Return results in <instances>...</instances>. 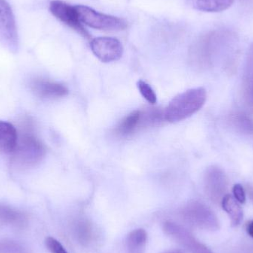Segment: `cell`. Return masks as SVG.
<instances>
[{"label":"cell","instance_id":"cell-1","mask_svg":"<svg viewBox=\"0 0 253 253\" xmlns=\"http://www.w3.org/2000/svg\"><path fill=\"white\" fill-rule=\"evenodd\" d=\"M206 99V91L202 87L190 89L178 94L165 108L164 120L171 123L186 120L203 107Z\"/></svg>","mask_w":253,"mask_h":253},{"label":"cell","instance_id":"cell-2","mask_svg":"<svg viewBox=\"0 0 253 253\" xmlns=\"http://www.w3.org/2000/svg\"><path fill=\"white\" fill-rule=\"evenodd\" d=\"M45 154L44 144L31 132H25L18 138L12 161L19 168H31L40 163Z\"/></svg>","mask_w":253,"mask_h":253},{"label":"cell","instance_id":"cell-3","mask_svg":"<svg viewBox=\"0 0 253 253\" xmlns=\"http://www.w3.org/2000/svg\"><path fill=\"white\" fill-rule=\"evenodd\" d=\"M82 23L102 31H122L127 27L126 21L117 16L105 14L84 5L75 6Z\"/></svg>","mask_w":253,"mask_h":253},{"label":"cell","instance_id":"cell-4","mask_svg":"<svg viewBox=\"0 0 253 253\" xmlns=\"http://www.w3.org/2000/svg\"><path fill=\"white\" fill-rule=\"evenodd\" d=\"M181 215L184 221L194 227L204 230H218L219 224L216 216L202 202L193 201L187 204L181 210Z\"/></svg>","mask_w":253,"mask_h":253},{"label":"cell","instance_id":"cell-5","mask_svg":"<svg viewBox=\"0 0 253 253\" xmlns=\"http://www.w3.org/2000/svg\"><path fill=\"white\" fill-rule=\"evenodd\" d=\"M0 44L11 53L19 49V37L13 10L6 0H0Z\"/></svg>","mask_w":253,"mask_h":253},{"label":"cell","instance_id":"cell-6","mask_svg":"<svg viewBox=\"0 0 253 253\" xmlns=\"http://www.w3.org/2000/svg\"><path fill=\"white\" fill-rule=\"evenodd\" d=\"M90 47L93 54L105 63L116 62L123 54V44L114 37H100L93 39Z\"/></svg>","mask_w":253,"mask_h":253},{"label":"cell","instance_id":"cell-7","mask_svg":"<svg viewBox=\"0 0 253 253\" xmlns=\"http://www.w3.org/2000/svg\"><path fill=\"white\" fill-rule=\"evenodd\" d=\"M49 9L50 13L61 22L77 31L84 38H90V34L84 28L79 18L75 6L71 5L59 0H54L50 2Z\"/></svg>","mask_w":253,"mask_h":253},{"label":"cell","instance_id":"cell-8","mask_svg":"<svg viewBox=\"0 0 253 253\" xmlns=\"http://www.w3.org/2000/svg\"><path fill=\"white\" fill-rule=\"evenodd\" d=\"M163 230L168 236L178 242L191 253H212L205 245L196 240V238L182 226L176 223L166 221Z\"/></svg>","mask_w":253,"mask_h":253},{"label":"cell","instance_id":"cell-9","mask_svg":"<svg viewBox=\"0 0 253 253\" xmlns=\"http://www.w3.org/2000/svg\"><path fill=\"white\" fill-rule=\"evenodd\" d=\"M156 123V116L153 111L147 114L141 111H135L126 116L116 128V133L122 137L129 136L138 130L144 124Z\"/></svg>","mask_w":253,"mask_h":253},{"label":"cell","instance_id":"cell-10","mask_svg":"<svg viewBox=\"0 0 253 253\" xmlns=\"http://www.w3.org/2000/svg\"><path fill=\"white\" fill-rule=\"evenodd\" d=\"M205 187L206 193L211 199L218 200L227 189L225 174L217 167H210L205 174Z\"/></svg>","mask_w":253,"mask_h":253},{"label":"cell","instance_id":"cell-11","mask_svg":"<svg viewBox=\"0 0 253 253\" xmlns=\"http://www.w3.org/2000/svg\"><path fill=\"white\" fill-rule=\"evenodd\" d=\"M31 88L36 96L42 99H58L68 94L65 85L44 79H34L31 81Z\"/></svg>","mask_w":253,"mask_h":253},{"label":"cell","instance_id":"cell-12","mask_svg":"<svg viewBox=\"0 0 253 253\" xmlns=\"http://www.w3.org/2000/svg\"><path fill=\"white\" fill-rule=\"evenodd\" d=\"M18 138L16 127L8 122L0 120V152L12 154L17 145Z\"/></svg>","mask_w":253,"mask_h":253},{"label":"cell","instance_id":"cell-13","mask_svg":"<svg viewBox=\"0 0 253 253\" xmlns=\"http://www.w3.org/2000/svg\"><path fill=\"white\" fill-rule=\"evenodd\" d=\"M223 209L228 214L233 227L239 226L243 219V211L239 202L230 194L225 195L222 199Z\"/></svg>","mask_w":253,"mask_h":253},{"label":"cell","instance_id":"cell-14","mask_svg":"<svg viewBox=\"0 0 253 253\" xmlns=\"http://www.w3.org/2000/svg\"><path fill=\"white\" fill-rule=\"evenodd\" d=\"M147 241V232L138 229L131 232L126 238V253H143Z\"/></svg>","mask_w":253,"mask_h":253},{"label":"cell","instance_id":"cell-15","mask_svg":"<svg viewBox=\"0 0 253 253\" xmlns=\"http://www.w3.org/2000/svg\"><path fill=\"white\" fill-rule=\"evenodd\" d=\"M197 10L210 13H217L227 10L233 5L234 0H193Z\"/></svg>","mask_w":253,"mask_h":253},{"label":"cell","instance_id":"cell-16","mask_svg":"<svg viewBox=\"0 0 253 253\" xmlns=\"http://www.w3.org/2000/svg\"><path fill=\"white\" fill-rule=\"evenodd\" d=\"M230 125L238 132L245 135H253V120L248 116L236 114L230 117Z\"/></svg>","mask_w":253,"mask_h":253},{"label":"cell","instance_id":"cell-17","mask_svg":"<svg viewBox=\"0 0 253 253\" xmlns=\"http://www.w3.org/2000/svg\"><path fill=\"white\" fill-rule=\"evenodd\" d=\"M0 219L8 224L21 225L25 221V216L21 212L7 206L0 205Z\"/></svg>","mask_w":253,"mask_h":253},{"label":"cell","instance_id":"cell-18","mask_svg":"<svg viewBox=\"0 0 253 253\" xmlns=\"http://www.w3.org/2000/svg\"><path fill=\"white\" fill-rule=\"evenodd\" d=\"M137 86H138L140 93L146 99V101H147L151 105H155L156 103L157 97L150 84H147L143 80H139L137 83Z\"/></svg>","mask_w":253,"mask_h":253},{"label":"cell","instance_id":"cell-19","mask_svg":"<svg viewBox=\"0 0 253 253\" xmlns=\"http://www.w3.org/2000/svg\"><path fill=\"white\" fill-rule=\"evenodd\" d=\"M0 253H27L26 250L16 242L0 241Z\"/></svg>","mask_w":253,"mask_h":253},{"label":"cell","instance_id":"cell-20","mask_svg":"<svg viewBox=\"0 0 253 253\" xmlns=\"http://www.w3.org/2000/svg\"><path fill=\"white\" fill-rule=\"evenodd\" d=\"M45 243L51 253H68L62 244L54 238H47Z\"/></svg>","mask_w":253,"mask_h":253},{"label":"cell","instance_id":"cell-21","mask_svg":"<svg viewBox=\"0 0 253 253\" xmlns=\"http://www.w3.org/2000/svg\"><path fill=\"white\" fill-rule=\"evenodd\" d=\"M245 77L248 82L253 80V44L248 52L245 67Z\"/></svg>","mask_w":253,"mask_h":253},{"label":"cell","instance_id":"cell-22","mask_svg":"<svg viewBox=\"0 0 253 253\" xmlns=\"http://www.w3.org/2000/svg\"><path fill=\"white\" fill-rule=\"evenodd\" d=\"M234 198L241 204H244L246 201V195H245L244 187L241 184H235L233 188Z\"/></svg>","mask_w":253,"mask_h":253},{"label":"cell","instance_id":"cell-23","mask_svg":"<svg viewBox=\"0 0 253 253\" xmlns=\"http://www.w3.org/2000/svg\"><path fill=\"white\" fill-rule=\"evenodd\" d=\"M248 87L245 93V101L250 109L253 111V80L248 82Z\"/></svg>","mask_w":253,"mask_h":253},{"label":"cell","instance_id":"cell-24","mask_svg":"<svg viewBox=\"0 0 253 253\" xmlns=\"http://www.w3.org/2000/svg\"><path fill=\"white\" fill-rule=\"evenodd\" d=\"M247 232H248V235L253 239V221H251V222L248 224Z\"/></svg>","mask_w":253,"mask_h":253},{"label":"cell","instance_id":"cell-25","mask_svg":"<svg viewBox=\"0 0 253 253\" xmlns=\"http://www.w3.org/2000/svg\"><path fill=\"white\" fill-rule=\"evenodd\" d=\"M164 253H182L181 251H177V250H172V251H167V252Z\"/></svg>","mask_w":253,"mask_h":253},{"label":"cell","instance_id":"cell-26","mask_svg":"<svg viewBox=\"0 0 253 253\" xmlns=\"http://www.w3.org/2000/svg\"><path fill=\"white\" fill-rule=\"evenodd\" d=\"M250 196H251V199H252L253 202V189H251L249 191Z\"/></svg>","mask_w":253,"mask_h":253}]
</instances>
